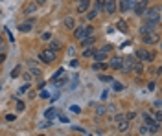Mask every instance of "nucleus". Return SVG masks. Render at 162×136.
Returning a JSON list of instances; mask_svg holds the SVG:
<instances>
[{"label": "nucleus", "instance_id": "1", "mask_svg": "<svg viewBox=\"0 0 162 136\" xmlns=\"http://www.w3.org/2000/svg\"><path fill=\"white\" fill-rule=\"evenodd\" d=\"M142 17H146V20H149V22L159 24V22H160V7H159V6H157V7H151V9L147 7Z\"/></svg>", "mask_w": 162, "mask_h": 136}, {"label": "nucleus", "instance_id": "2", "mask_svg": "<svg viewBox=\"0 0 162 136\" xmlns=\"http://www.w3.org/2000/svg\"><path fill=\"white\" fill-rule=\"evenodd\" d=\"M39 59L42 63H46V65H50V63H53L55 59H57V52H53V50H42L39 53Z\"/></svg>", "mask_w": 162, "mask_h": 136}, {"label": "nucleus", "instance_id": "3", "mask_svg": "<svg viewBox=\"0 0 162 136\" xmlns=\"http://www.w3.org/2000/svg\"><path fill=\"white\" fill-rule=\"evenodd\" d=\"M94 33V28L92 26H79V28H74V35H76V39L81 40V39H85V37H88V35Z\"/></svg>", "mask_w": 162, "mask_h": 136}, {"label": "nucleus", "instance_id": "4", "mask_svg": "<svg viewBox=\"0 0 162 136\" xmlns=\"http://www.w3.org/2000/svg\"><path fill=\"white\" fill-rule=\"evenodd\" d=\"M133 63H134V55H125V57H122L120 70L123 72V74H131V70H133Z\"/></svg>", "mask_w": 162, "mask_h": 136}, {"label": "nucleus", "instance_id": "5", "mask_svg": "<svg viewBox=\"0 0 162 136\" xmlns=\"http://www.w3.org/2000/svg\"><path fill=\"white\" fill-rule=\"evenodd\" d=\"M142 118H144V121H146V125L149 127V131H151V134H155V133H159V127H160V123H157L147 112H144L142 114Z\"/></svg>", "mask_w": 162, "mask_h": 136}, {"label": "nucleus", "instance_id": "6", "mask_svg": "<svg viewBox=\"0 0 162 136\" xmlns=\"http://www.w3.org/2000/svg\"><path fill=\"white\" fill-rule=\"evenodd\" d=\"M134 57L138 59V61H153L155 59V53H151V52H147V50H144V48H140V50H136L134 52Z\"/></svg>", "mask_w": 162, "mask_h": 136}, {"label": "nucleus", "instance_id": "7", "mask_svg": "<svg viewBox=\"0 0 162 136\" xmlns=\"http://www.w3.org/2000/svg\"><path fill=\"white\" fill-rule=\"evenodd\" d=\"M147 7H149V2H147V0H138L136 6H134L133 9H134V15H136V17H142V15L146 13Z\"/></svg>", "mask_w": 162, "mask_h": 136}, {"label": "nucleus", "instance_id": "8", "mask_svg": "<svg viewBox=\"0 0 162 136\" xmlns=\"http://www.w3.org/2000/svg\"><path fill=\"white\" fill-rule=\"evenodd\" d=\"M116 4H118L116 0H103V11H105L107 15H114L116 9H118Z\"/></svg>", "mask_w": 162, "mask_h": 136}, {"label": "nucleus", "instance_id": "9", "mask_svg": "<svg viewBox=\"0 0 162 136\" xmlns=\"http://www.w3.org/2000/svg\"><path fill=\"white\" fill-rule=\"evenodd\" d=\"M160 40V37H159V33H155V32H151V33L147 35H142V42L144 44H157Z\"/></svg>", "mask_w": 162, "mask_h": 136}, {"label": "nucleus", "instance_id": "10", "mask_svg": "<svg viewBox=\"0 0 162 136\" xmlns=\"http://www.w3.org/2000/svg\"><path fill=\"white\" fill-rule=\"evenodd\" d=\"M155 22H149V20H146V24L144 26H140V35H147V33H151V32H155Z\"/></svg>", "mask_w": 162, "mask_h": 136}, {"label": "nucleus", "instance_id": "11", "mask_svg": "<svg viewBox=\"0 0 162 136\" xmlns=\"http://www.w3.org/2000/svg\"><path fill=\"white\" fill-rule=\"evenodd\" d=\"M37 7H39V6H37L35 2H28V4H24L22 13H24V15H32V13H35V11H37Z\"/></svg>", "mask_w": 162, "mask_h": 136}, {"label": "nucleus", "instance_id": "12", "mask_svg": "<svg viewBox=\"0 0 162 136\" xmlns=\"http://www.w3.org/2000/svg\"><path fill=\"white\" fill-rule=\"evenodd\" d=\"M33 24H35V19H30V20H26L24 24H20V26H19V32H22V33H28V32H32Z\"/></svg>", "mask_w": 162, "mask_h": 136}, {"label": "nucleus", "instance_id": "13", "mask_svg": "<svg viewBox=\"0 0 162 136\" xmlns=\"http://www.w3.org/2000/svg\"><path fill=\"white\" fill-rule=\"evenodd\" d=\"M120 65H122V57H120V55H113L107 66H111L113 70H120Z\"/></svg>", "mask_w": 162, "mask_h": 136}, {"label": "nucleus", "instance_id": "14", "mask_svg": "<svg viewBox=\"0 0 162 136\" xmlns=\"http://www.w3.org/2000/svg\"><path fill=\"white\" fill-rule=\"evenodd\" d=\"M92 57H94V61H105L107 59V52L105 50H94V53H92Z\"/></svg>", "mask_w": 162, "mask_h": 136}, {"label": "nucleus", "instance_id": "15", "mask_svg": "<svg viewBox=\"0 0 162 136\" xmlns=\"http://www.w3.org/2000/svg\"><path fill=\"white\" fill-rule=\"evenodd\" d=\"M90 6V0H79L78 2V13H87Z\"/></svg>", "mask_w": 162, "mask_h": 136}, {"label": "nucleus", "instance_id": "16", "mask_svg": "<svg viewBox=\"0 0 162 136\" xmlns=\"http://www.w3.org/2000/svg\"><path fill=\"white\" fill-rule=\"evenodd\" d=\"M94 42H96V37H94V35H88V37L81 39V46H83V48H88V46H92Z\"/></svg>", "mask_w": 162, "mask_h": 136}, {"label": "nucleus", "instance_id": "17", "mask_svg": "<svg viewBox=\"0 0 162 136\" xmlns=\"http://www.w3.org/2000/svg\"><path fill=\"white\" fill-rule=\"evenodd\" d=\"M63 24H65L66 30H74V28H76V20H74V17H65Z\"/></svg>", "mask_w": 162, "mask_h": 136}, {"label": "nucleus", "instance_id": "18", "mask_svg": "<svg viewBox=\"0 0 162 136\" xmlns=\"http://www.w3.org/2000/svg\"><path fill=\"white\" fill-rule=\"evenodd\" d=\"M116 129H118L120 133H125V131L129 129V120H120V121H116Z\"/></svg>", "mask_w": 162, "mask_h": 136}, {"label": "nucleus", "instance_id": "19", "mask_svg": "<svg viewBox=\"0 0 162 136\" xmlns=\"http://www.w3.org/2000/svg\"><path fill=\"white\" fill-rule=\"evenodd\" d=\"M61 48H63L61 40H57V39H50V50H53V52H59Z\"/></svg>", "mask_w": 162, "mask_h": 136}, {"label": "nucleus", "instance_id": "20", "mask_svg": "<svg viewBox=\"0 0 162 136\" xmlns=\"http://www.w3.org/2000/svg\"><path fill=\"white\" fill-rule=\"evenodd\" d=\"M131 72H136V74H144V66H142V61H138L134 57V63H133V70Z\"/></svg>", "mask_w": 162, "mask_h": 136}, {"label": "nucleus", "instance_id": "21", "mask_svg": "<svg viewBox=\"0 0 162 136\" xmlns=\"http://www.w3.org/2000/svg\"><path fill=\"white\" fill-rule=\"evenodd\" d=\"M92 70H98V72H100V70H107V63H105V61H96V63L92 65Z\"/></svg>", "mask_w": 162, "mask_h": 136}, {"label": "nucleus", "instance_id": "22", "mask_svg": "<svg viewBox=\"0 0 162 136\" xmlns=\"http://www.w3.org/2000/svg\"><path fill=\"white\" fill-rule=\"evenodd\" d=\"M116 30H120V32H123V33H127V32H129L127 22H125V20H118V22H116Z\"/></svg>", "mask_w": 162, "mask_h": 136}, {"label": "nucleus", "instance_id": "23", "mask_svg": "<svg viewBox=\"0 0 162 136\" xmlns=\"http://www.w3.org/2000/svg\"><path fill=\"white\" fill-rule=\"evenodd\" d=\"M111 83H113V90H114V92H122V90H123V83H120V81H114V79H113Z\"/></svg>", "mask_w": 162, "mask_h": 136}, {"label": "nucleus", "instance_id": "24", "mask_svg": "<svg viewBox=\"0 0 162 136\" xmlns=\"http://www.w3.org/2000/svg\"><path fill=\"white\" fill-rule=\"evenodd\" d=\"M116 7H120V11H122V13L129 11V4H127V0H120V4H116Z\"/></svg>", "mask_w": 162, "mask_h": 136}, {"label": "nucleus", "instance_id": "25", "mask_svg": "<svg viewBox=\"0 0 162 136\" xmlns=\"http://www.w3.org/2000/svg\"><path fill=\"white\" fill-rule=\"evenodd\" d=\"M138 133H140V134H151V131H149V127H147L146 123H144V125L138 129Z\"/></svg>", "mask_w": 162, "mask_h": 136}, {"label": "nucleus", "instance_id": "26", "mask_svg": "<svg viewBox=\"0 0 162 136\" xmlns=\"http://www.w3.org/2000/svg\"><path fill=\"white\" fill-rule=\"evenodd\" d=\"M94 9L100 13V11H103V0H98L96 4H94Z\"/></svg>", "mask_w": 162, "mask_h": 136}, {"label": "nucleus", "instance_id": "27", "mask_svg": "<svg viewBox=\"0 0 162 136\" xmlns=\"http://www.w3.org/2000/svg\"><path fill=\"white\" fill-rule=\"evenodd\" d=\"M96 15H98V11H96V9H90V11L87 13V19H88V20H94Z\"/></svg>", "mask_w": 162, "mask_h": 136}, {"label": "nucleus", "instance_id": "28", "mask_svg": "<svg viewBox=\"0 0 162 136\" xmlns=\"http://www.w3.org/2000/svg\"><path fill=\"white\" fill-rule=\"evenodd\" d=\"M100 81H103V83H111L113 77H111V75H105V74H100Z\"/></svg>", "mask_w": 162, "mask_h": 136}, {"label": "nucleus", "instance_id": "29", "mask_svg": "<svg viewBox=\"0 0 162 136\" xmlns=\"http://www.w3.org/2000/svg\"><path fill=\"white\" fill-rule=\"evenodd\" d=\"M96 114L98 116H105L107 114V108L105 107H96Z\"/></svg>", "mask_w": 162, "mask_h": 136}, {"label": "nucleus", "instance_id": "30", "mask_svg": "<svg viewBox=\"0 0 162 136\" xmlns=\"http://www.w3.org/2000/svg\"><path fill=\"white\" fill-rule=\"evenodd\" d=\"M30 74H32V77H40V70L37 66H33L30 70Z\"/></svg>", "mask_w": 162, "mask_h": 136}, {"label": "nucleus", "instance_id": "31", "mask_svg": "<svg viewBox=\"0 0 162 136\" xmlns=\"http://www.w3.org/2000/svg\"><path fill=\"white\" fill-rule=\"evenodd\" d=\"M153 120H155L157 123H160V121H162V112H160V110H157V112L153 114Z\"/></svg>", "mask_w": 162, "mask_h": 136}, {"label": "nucleus", "instance_id": "32", "mask_svg": "<svg viewBox=\"0 0 162 136\" xmlns=\"http://www.w3.org/2000/svg\"><path fill=\"white\" fill-rule=\"evenodd\" d=\"M50 39H52V33H50V32H44V33L40 35V40H44V42L50 40Z\"/></svg>", "mask_w": 162, "mask_h": 136}, {"label": "nucleus", "instance_id": "33", "mask_svg": "<svg viewBox=\"0 0 162 136\" xmlns=\"http://www.w3.org/2000/svg\"><path fill=\"white\" fill-rule=\"evenodd\" d=\"M19 75H20V66H15L11 72V77H19Z\"/></svg>", "mask_w": 162, "mask_h": 136}, {"label": "nucleus", "instance_id": "34", "mask_svg": "<svg viewBox=\"0 0 162 136\" xmlns=\"http://www.w3.org/2000/svg\"><path fill=\"white\" fill-rule=\"evenodd\" d=\"M92 53H94V48H90V50H85V52H83V57H92Z\"/></svg>", "mask_w": 162, "mask_h": 136}, {"label": "nucleus", "instance_id": "35", "mask_svg": "<svg viewBox=\"0 0 162 136\" xmlns=\"http://www.w3.org/2000/svg\"><path fill=\"white\" fill-rule=\"evenodd\" d=\"M44 116L50 120V118H53V116H55V110H53V108H50V110H46V114H44Z\"/></svg>", "mask_w": 162, "mask_h": 136}, {"label": "nucleus", "instance_id": "36", "mask_svg": "<svg viewBox=\"0 0 162 136\" xmlns=\"http://www.w3.org/2000/svg\"><path fill=\"white\" fill-rule=\"evenodd\" d=\"M17 110H19V112H22V110H24V103L20 101V100H17Z\"/></svg>", "mask_w": 162, "mask_h": 136}, {"label": "nucleus", "instance_id": "37", "mask_svg": "<svg viewBox=\"0 0 162 136\" xmlns=\"http://www.w3.org/2000/svg\"><path fill=\"white\" fill-rule=\"evenodd\" d=\"M63 74H65V70H63V68H59V70H57V72L53 74V81H55V79H57L59 75H63Z\"/></svg>", "mask_w": 162, "mask_h": 136}, {"label": "nucleus", "instance_id": "38", "mask_svg": "<svg viewBox=\"0 0 162 136\" xmlns=\"http://www.w3.org/2000/svg\"><path fill=\"white\" fill-rule=\"evenodd\" d=\"M133 118H136V112H133V110H131V112H127V114H125V120H133Z\"/></svg>", "mask_w": 162, "mask_h": 136}, {"label": "nucleus", "instance_id": "39", "mask_svg": "<svg viewBox=\"0 0 162 136\" xmlns=\"http://www.w3.org/2000/svg\"><path fill=\"white\" fill-rule=\"evenodd\" d=\"M136 2H138V0H127V4H129V11H133V7L136 6Z\"/></svg>", "mask_w": 162, "mask_h": 136}, {"label": "nucleus", "instance_id": "40", "mask_svg": "<svg viewBox=\"0 0 162 136\" xmlns=\"http://www.w3.org/2000/svg\"><path fill=\"white\" fill-rule=\"evenodd\" d=\"M120 120H125V114H116V116H114V121H120Z\"/></svg>", "mask_w": 162, "mask_h": 136}, {"label": "nucleus", "instance_id": "41", "mask_svg": "<svg viewBox=\"0 0 162 136\" xmlns=\"http://www.w3.org/2000/svg\"><path fill=\"white\" fill-rule=\"evenodd\" d=\"M101 50H105V52H107V53H109V52H113V46H111V44H107V46H103V48H101Z\"/></svg>", "mask_w": 162, "mask_h": 136}, {"label": "nucleus", "instance_id": "42", "mask_svg": "<svg viewBox=\"0 0 162 136\" xmlns=\"http://www.w3.org/2000/svg\"><path fill=\"white\" fill-rule=\"evenodd\" d=\"M70 110H72V112H76V114H78V112H79L81 108L79 107H76V105H72V107H70Z\"/></svg>", "mask_w": 162, "mask_h": 136}, {"label": "nucleus", "instance_id": "43", "mask_svg": "<svg viewBox=\"0 0 162 136\" xmlns=\"http://www.w3.org/2000/svg\"><path fill=\"white\" fill-rule=\"evenodd\" d=\"M78 65H79V63H78V59H72V61H70V66L78 68Z\"/></svg>", "mask_w": 162, "mask_h": 136}, {"label": "nucleus", "instance_id": "44", "mask_svg": "<svg viewBox=\"0 0 162 136\" xmlns=\"http://www.w3.org/2000/svg\"><path fill=\"white\" fill-rule=\"evenodd\" d=\"M74 131H78V133H83V134H87V131H85L83 127H74Z\"/></svg>", "mask_w": 162, "mask_h": 136}, {"label": "nucleus", "instance_id": "45", "mask_svg": "<svg viewBox=\"0 0 162 136\" xmlns=\"http://www.w3.org/2000/svg\"><path fill=\"white\" fill-rule=\"evenodd\" d=\"M6 120H7V121H13V120H15V114H7Z\"/></svg>", "mask_w": 162, "mask_h": 136}, {"label": "nucleus", "instance_id": "46", "mask_svg": "<svg viewBox=\"0 0 162 136\" xmlns=\"http://www.w3.org/2000/svg\"><path fill=\"white\" fill-rule=\"evenodd\" d=\"M59 120H61L63 123H68V118H66V116H61V114H59Z\"/></svg>", "mask_w": 162, "mask_h": 136}, {"label": "nucleus", "instance_id": "47", "mask_svg": "<svg viewBox=\"0 0 162 136\" xmlns=\"http://www.w3.org/2000/svg\"><path fill=\"white\" fill-rule=\"evenodd\" d=\"M33 2H35L37 6H44V4H46V0H33Z\"/></svg>", "mask_w": 162, "mask_h": 136}, {"label": "nucleus", "instance_id": "48", "mask_svg": "<svg viewBox=\"0 0 162 136\" xmlns=\"http://www.w3.org/2000/svg\"><path fill=\"white\" fill-rule=\"evenodd\" d=\"M74 52H76V48H74V46H70V48H68V55H74Z\"/></svg>", "mask_w": 162, "mask_h": 136}, {"label": "nucleus", "instance_id": "49", "mask_svg": "<svg viewBox=\"0 0 162 136\" xmlns=\"http://www.w3.org/2000/svg\"><path fill=\"white\" fill-rule=\"evenodd\" d=\"M40 98H46V100H48V98H50V94H48V92H40Z\"/></svg>", "mask_w": 162, "mask_h": 136}, {"label": "nucleus", "instance_id": "50", "mask_svg": "<svg viewBox=\"0 0 162 136\" xmlns=\"http://www.w3.org/2000/svg\"><path fill=\"white\" fill-rule=\"evenodd\" d=\"M4 61H6V55H4V53H0V65H2Z\"/></svg>", "mask_w": 162, "mask_h": 136}, {"label": "nucleus", "instance_id": "51", "mask_svg": "<svg viewBox=\"0 0 162 136\" xmlns=\"http://www.w3.org/2000/svg\"><path fill=\"white\" fill-rule=\"evenodd\" d=\"M0 48H2V37H0Z\"/></svg>", "mask_w": 162, "mask_h": 136}]
</instances>
